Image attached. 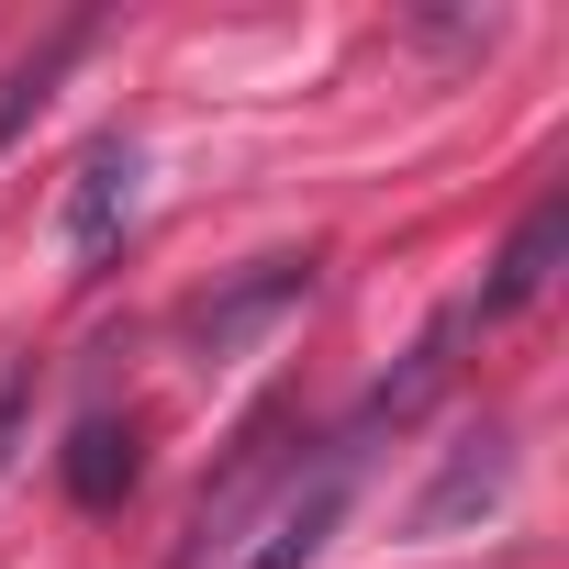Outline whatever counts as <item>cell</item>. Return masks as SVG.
Listing matches in <instances>:
<instances>
[{
	"mask_svg": "<svg viewBox=\"0 0 569 569\" xmlns=\"http://www.w3.org/2000/svg\"><path fill=\"white\" fill-rule=\"evenodd\" d=\"M502 491H513V436H502V425H480V436H458V447H447V469L413 491L402 536H413V547H436V536H458V525L502 513Z\"/></svg>",
	"mask_w": 569,
	"mask_h": 569,
	"instance_id": "3957f363",
	"label": "cell"
},
{
	"mask_svg": "<svg viewBox=\"0 0 569 569\" xmlns=\"http://www.w3.org/2000/svg\"><path fill=\"white\" fill-rule=\"evenodd\" d=\"M79 46H90V12H79V23H57V34H46V46L12 68V79H0V157H12V134H23V123L57 101V79L79 68Z\"/></svg>",
	"mask_w": 569,
	"mask_h": 569,
	"instance_id": "52a82bcc",
	"label": "cell"
},
{
	"mask_svg": "<svg viewBox=\"0 0 569 569\" xmlns=\"http://www.w3.org/2000/svg\"><path fill=\"white\" fill-rule=\"evenodd\" d=\"M134 212H146V146H134V134H101V146L79 157L68 201H57V234H68L79 268H112L123 234H134Z\"/></svg>",
	"mask_w": 569,
	"mask_h": 569,
	"instance_id": "7a4b0ae2",
	"label": "cell"
},
{
	"mask_svg": "<svg viewBox=\"0 0 569 569\" xmlns=\"http://www.w3.org/2000/svg\"><path fill=\"white\" fill-rule=\"evenodd\" d=\"M358 469H369V458L336 436L313 469H291V480L257 502V525H246V536H223V569H313V558L336 547L347 502H358Z\"/></svg>",
	"mask_w": 569,
	"mask_h": 569,
	"instance_id": "6da1fadb",
	"label": "cell"
},
{
	"mask_svg": "<svg viewBox=\"0 0 569 569\" xmlns=\"http://www.w3.org/2000/svg\"><path fill=\"white\" fill-rule=\"evenodd\" d=\"M291 302H313V257H257L234 291H212L201 313H190V347H201V369H223L268 313H291Z\"/></svg>",
	"mask_w": 569,
	"mask_h": 569,
	"instance_id": "277c9868",
	"label": "cell"
},
{
	"mask_svg": "<svg viewBox=\"0 0 569 569\" xmlns=\"http://www.w3.org/2000/svg\"><path fill=\"white\" fill-rule=\"evenodd\" d=\"M57 480L79 513H123V491L146 480V425L134 413H79L68 447H57Z\"/></svg>",
	"mask_w": 569,
	"mask_h": 569,
	"instance_id": "8992f818",
	"label": "cell"
},
{
	"mask_svg": "<svg viewBox=\"0 0 569 569\" xmlns=\"http://www.w3.org/2000/svg\"><path fill=\"white\" fill-rule=\"evenodd\" d=\"M23 425H34V369L12 358V369H0V469H12V447H23Z\"/></svg>",
	"mask_w": 569,
	"mask_h": 569,
	"instance_id": "ba28073f",
	"label": "cell"
},
{
	"mask_svg": "<svg viewBox=\"0 0 569 569\" xmlns=\"http://www.w3.org/2000/svg\"><path fill=\"white\" fill-rule=\"evenodd\" d=\"M558 246H569V190H547L513 234H502V257H491V279H480V291L458 302L469 325H502V313H525L536 291H547V279H558Z\"/></svg>",
	"mask_w": 569,
	"mask_h": 569,
	"instance_id": "5b68a950",
	"label": "cell"
}]
</instances>
